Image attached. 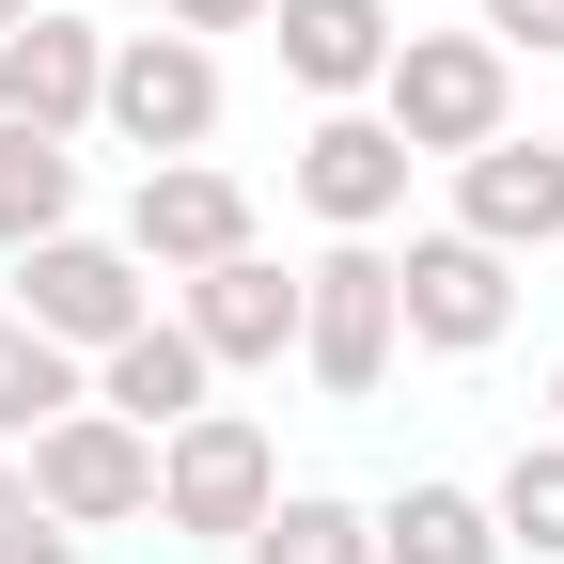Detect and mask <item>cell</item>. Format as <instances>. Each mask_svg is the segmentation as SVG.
Wrapping results in <instances>:
<instances>
[{
  "label": "cell",
  "mask_w": 564,
  "mask_h": 564,
  "mask_svg": "<svg viewBox=\"0 0 564 564\" xmlns=\"http://www.w3.org/2000/svg\"><path fill=\"white\" fill-rule=\"evenodd\" d=\"M502 32H408L392 47V79H377V110H392V141L408 158H486L502 141Z\"/></svg>",
  "instance_id": "cell-1"
},
{
  "label": "cell",
  "mask_w": 564,
  "mask_h": 564,
  "mask_svg": "<svg viewBox=\"0 0 564 564\" xmlns=\"http://www.w3.org/2000/svg\"><path fill=\"white\" fill-rule=\"evenodd\" d=\"M267 502H282V455H267V423H251V408H188L173 440H158V518H173V533L251 549Z\"/></svg>",
  "instance_id": "cell-2"
},
{
  "label": "cell",
  "mask_w": 564,
  "mask_h": 564,
  "mask_svg": "<svg viewBox=\"0 0 564 564\" xmlns=\"http://www.w3.org/2000/svg\"><path fill=\"white\" fill-rule=\"evenodd\" d=\"M392 345H408L392 251H361V236H345L329 267H299V361H314V392H345V408H361V392L392 377Z\"/></svg>",
  "instance_id": "cell-3"
},
{
  "label": "cell",
  "mask_w": 564,
  "mask_h": 564,
  "mask_svg": "<svg viewBox=\"0 0 564 564\" xmlns=\"http://www.w3.org/2000/svg\"><path fill=\"white\" fill-rule=\"evenodd\" d=\"M32 502H47L63 533L158 518V440H141V423H110V408H63L47 440H32Z\"/></svg>",
  "instance_id": "cell-4"
},
{
  "label": "cell",
  "mask_w": 564,
  "mask_h": 564,
  "mask_svg": "<svg viewBox=\"0 0 564 564\" xmlns=\"http://www.w3.org/2000/svg\"><path fill=\"white\" fill-rule=\"evenodd\" d=\"M110 126L141 158H204L220 141V47L204 32H126L110 47Z\"/></svg>",
  "instance_id": "cell-5"
},
{
  "label": "cell",
  "mask_w": 564,
  "mask_h": 564,
  "mask_svg": "<svg viewBox=\"0 0 564 564\" xmlns=\"http://www.w3.org/2000/svg\"><path fill=\"white\" fill-rule=\"evenodd\" d=\"M17 314L47 329V345H79V361H110V345L158 314L141 299V251H95V236H47V251H17Z\"/></svg>",
  "instance_id": "cell-6"
},
{
  "label": "cell",
  "mask_w": 564,
  "mask_h": 564,
  "mask_svg": "<svg viewBox=\"0 0 564 564\" xmlns=\"http://www.w3.org/2000/svg\"><path fill=\"white\" fill-rule=\"evenodd\" d=\"M126 251H141V267H220V251H251V188H236L220 158H141Z\"/></svg>",
  "instance_id": "cell-7"
},
{
  "label": "cell",
  "mask_w": 564,
  "mask_h": 564,
  "mask_svg": "<svg viewBox=\"0 0 564 564\" xmlns=\"http://www.w3.org/2000/svg\"><path fill=\"white\" fill-rule=\"evenodd\" d=\"M110 110V32H79V17H63V0H47V17H17V32H0V126H95Z\"/></svg>",
  "instance_id": "cell-8"
},
{
  "label": "cell",
  "mask_w": 564,
  "mask_h": 564,
  "mask_svg": "<svg viewBox=\"0 0 564 564\" xmlns=\"http://www.w3.org/2000/svg\"><path fill=\"white\" fill-rule=\"evenodd\" d=\"M392 299H408V345H502V314H518V282H502V251L486 236H423L408 267H392Z\"/></svg>",
  "instance_id": "cell-9"
},
{
  "label": "cell",
  "mask_w": 564,
  "mask_h": 564,
  "mask_svg": "<svg viewBox=\"0 0 564 564\" xmlns=\"http://www.w3.org/2000/svg\"><path fill=\"white\" fill-rule=\"evenodd\" d=\"M299 204L329 236H377L392 204H408V141H392V110H329L314 141H299Z\"/></svg>",
  "instance_id": "cell-10"
},
{
  "label": "cell",
  "mask_w": 564,
  "mask_h": 564,
  "mask_svg": "<svg viewBox=\"0 0 564 564\" xmlns=\"http://www.w3.org/2000/svg\"><path fill=\"white\" fill-rule=\"evenodd\" d=\"M455 236H486V251H549L564 236V141H486V158H455Z\"/></svg>",
  "instance_id": "cell-11"
},
{
  "label": "cell",
  "mask_w": 564,
  "mask_h": 564,
  "mask_svg": "<svg viewBox=\"0 0 564 564\" xmlns=\"http://www.w3.org/2000/svg\"><path fill=\"white\" fill-rule=\"evenodd\" d=\"M267 32H282V79L299 95H377L392 79V0H267Z\"/></svg>",
  "instance_id": "cell-12"
},
{
  "label": "cell",
  "mask_w": 564,
  "mask_h": 564,
  "mask_svg": "<svg viewBox=\"0 0 564 564\" xmlns=\"http://www.w3.org/2000/svg\"><path fill=\"white\" fill-rule=\"evenodd\" d=\"M188 345H204V361H282V345H299V282H282L267 251L188 267Z\"/></svg>",
  "instance_id": "cell-13"
},
{
  "label": "cell",
  "mask_w": 564,
  "mask_h": 564,
  "mask_svg": "<svg viewBox=\"0 0 564 564\" xmlns=\"http://www.w3.org/2000/svg\"><path fill=\"white\" fill-rule=\"evenodd\" d=\"M204 377H220V361L188 345V314H141L110 361H95V408H110V423H141V440H173V423L204 408Z\"/></svg>",
  "instance_id": "cell-14"
},
{
  "label": "cell",
  "mask_w": 564,
  "mask_h": 564,
  "mask_svg": "<svg viewBox=\"0 0 564 564\" xmlns=\"http://www.w3.org/2000/svg\"><path fill=\"white\" fill-rule=\"evenodd\" d=\"M377 564H502V518L470 486H392L377 502Z\"/></svg>",
  "instance_id": "cell-15"
},
{
  "label": "cell",
  "mask_w": 564,
  "mask_h": 564,
  "mask_svg": "<svg viewBox=\"0 0 564 564\" xmlns=\"http://www.w3.org/2000/svg\"><path fill=\"white\" fill-rule=\"evenodd\" d=\"M47 236H79V158L47 126H0V251H47Z\"/></svg>",
  "instance_id": "cell-16"
},
{
  "label": "cell",
  "mask_w": 564,
  "mask_h": 564,
  "mask_svg": "<svg viewBox=\"0 0 564 564\" xmlns=\"http://www.w3.org/2000/svg\"><path fill=\"white\" fill-rule=\"evenodd\" d=\"M63 408H95L79 392V345H47L32 314H0V440H47Z\"/></svg>",
  "instance_id": "cell-17"
},
{
  "label": "cell",
  "mask_w": 564,
  "mask_h": 564,
  "mask_svg": "<svg viewBox=\"0 0 564 564\" xmlns=\"http://www.w3.org/2000/svg\"><path fill=\"white\" fill-rule=\"evenodd\" d=\"M251 564H377V518L361 502H267L251 518Z\"/></svg>",
  "instance_id": "cell-18"
},
{
  "label": "cell",
  "mask_w": 564,
  "mask_h": 564,
  "mask_svg": "<svg viewBox=\"0 0 564 564\" xmlns=\"http://www.w3.org/2000/svg\"><path fill=\"white\" fill-rule=\"evenodd\" d=\"M502 549H533V564H564V440H518V470H502Z\"/></svg>",
  "instance_id": "cell-19"
},
{
  "label": "cell",
  "mask_w": 564,
  "mask_h": 564,
  "mask_svg": "<svg viewBox=\"0 0 564 564\" xmlns=\"http://www.w3.org/2000/svg\"><path fill=\"white\" fill-rule=\"evenodd\" d=\"M0 564H79V533L32 502V470H0Z\"/></svg>",
  "instance_id": "cell-20"
},
{
  "label": "cell",
  "mask_w": 564,
  "mask_h": 564,
  "mask_svg": "<svg viewBox=\"0 0 564 564\" xmlns=\"http://www.w3.org/2000/svg\"><path fill=\"white\" fill-rule=\"evenodd\" d=\"M486 32L502 47H564V0H486Z\"/></svg>",
  "instance_id": "cell-21"
},
{
  "label": "cell",
  "mask_w": 564,
  "mask_h": 564,
  "mask_svg": "<svg viewBox=\"0 0 564 564\" xmlns=\"http://www.w3.org/2000/svg\"><path fill=\"white\" fill-rule=\"evenodd\" d=\"M173 32H267V0H158Z\"/></svg>",
  "instance_id": "cell-22"
},
{
  "label": "cell",
  "mask_w": 564,
  "mask_h": 564,
  "mask_svg": "<svg viewBox=\"0 0 564 564\" xmlns=\"http://www.w3.org/2000/svg\"><path fill=\"white\" fill-rule=\"evenodd\" d=\"M17 17H47V0H0V32H17Z\"/></svg>",
  "instance_id": "cell-23"
},
{
  "label": "cell",
  "mask_w": 564,
  "mask_h": 564,
  "mask_svg": "<svg viewBox=\"0 0 564 564\" xmlns=\"http://www.w3.org/2000/svg\"><path fill=\"white\" fill-rule=\"evenodd\" d=\"M549 440H564V377H549Z\"/></svg>",
  "instance_id": "cell-24"
}]
</instances>
